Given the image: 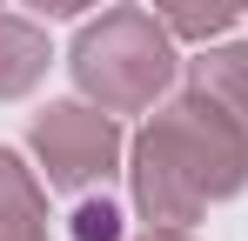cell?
Listing matches in <instances>:
<instances>
[{
    "label": "cell",
    "mask_w": 248,
    "mask_h": 241,
    "mask_svg": "<svg viewBox=\"0 0 248 241\" xmlns=\"http://www.w3.org/2000/svg\"><path fill=\"white\" fill-rule=\"evenodd\" d=\"M74 221H81V241H114V208H108V201H101V208H81Z\"/></svg>",
    "instance_id": "ba28073f"
},
{
    "label": "cell",
    "mask_w": 248,
    "mask_h": 241,
    "mask_svg": "<svg viewBox=\"0 0 248 241\" xmlns=\"http://www.w3.org/2000/svg\"><path fill=\"white\" fill-rule=\"evenodd\" d=\"M67 67H74V80H81V94L94 107L141 114L174 80V34L161 27V14H148V7H108L101 20H87L74 34Z\"/></svg>",
    "instance_id": "7a4b0ae2"
},
{
    "label": "cell",
    "mask_w": 248,
    "mask_h": 241,
    "mask_svg": "<svg viewBox=\"0 0 248 241\" xmlns=\"http://www.w3.org/2000/svg\"><path fill=\"white\" fill-rule=\"evenodd\" d=\"M248 188V120L208 87H188L134 141V208L148 228H188L208 201Z\"/></svg>",
    "instance_id": "6da1fadb"
},
{
    "label": "cell",
    "mask_w": 248,
    "mask_h": 241,
    "mask_svg": "<svg viewBox=\"0 0 248 241\" xmlns=\"http://www.w3.org/2000/svg\"><path fill=\"white\" fill-rule=\"evenodd\" d=\"M0 241H54L47 235V195L20 167V154L0 148Z\"/></svg>",
    "instance_id": "277c9868"
},
{
    "label": "cell",
    "mask_w": 248,
    "mask_h": 241,
    "mask_svg": "<svg viewBox=\"0 0 248 241\" xmlns=\"http://www.w3.org/2000/svg\"><path fill=\"white\" fill-rule=\"evenodd\" d=\"M34 154H41V167H47L54 188L81 195V188H94V181L114 174V161H121V127H114L108 107L54 101V107L34 120Z\"/></svg>",
    "instance_id": "3957f363"
},
{
    "label": "cell",
    "mask_w": 248,
    "mask_h": 241,
    "mask_svg": "<svg viewBox=\"0 0 248 241\" xmlns=\"http://www.w3.org/2000/svg\"><path fill=\"white\" fill-rule=\"evenodd\" d=\"M41 74H47V34L34 27V20L0 14V101L27 94Z\"/></svg>",
    "instance_id": "5b68a950"
},
{
    "label": "cell",
    "mask_w": 248,
    "mask_h": 241,
    "mask_svg": "<svg viewBox=\"0 0 248 241\" xmlns=\"http://www.w3.org/2000/svg\"><path fill=\"white\" fill-rule=\"evenodd\" d=\"M27 7H41L47 20H67V14H81V7H94V0H27Z\"/></svg>",
    "instance_id": "9c48e42d"
},
{
    "label": "cell",
    "mask_w": 248,
    "mask_h": 241,
    "mask_svg": "<svg viewBox=\"0 0 248 241\" xmlns=\"http://www.w3.org/2000/svg\"><path fill=\"white\" fill-rule=\"evenodd\" d=\"M195 87H208L221 107H235L248 120V40H228V47H208L195 60Z\"/></svg>",
    "instance_id": "8992f818"
},
{
    "label": "cell",
    "mask_w": 248,
    "mask_h": 241,
    "mask_svg": "<svg viewBox=\"0 0 248 241\" xmlns=\"http://www.w3.org/2000/svg\"><path fill=\"white\" fill-rule=\"evenodd\" d=\"M242 7L248 0H155V14H161V27L174 40H215V34H228Z\"/></svg>",
    "instance_id": "52a82bcc"
},
{
    "label": "cell",
    "mask_w": 248,
    "mask_h": 241,
    "mask_svg": "<svg viewBox=\"0 0 248 241\" xmlns=\"http://www.w3.org/2000/svg\"><path fill=\"white\" fill-rule=\"evenodd\" d=\"M141 241H188V228H148Z\"/></svg>",
    "instance_id": "30bf717a"
}]
</instances>
